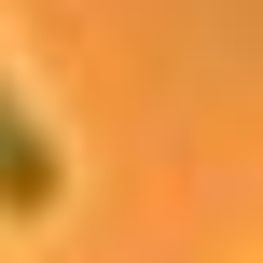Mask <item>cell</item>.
<instances>
[{
  "instance_id": "cell-1",
  "label": "cell",
  "mask_w": 263,
  "mask_h": 263,
  "mask_svg": "<svg viewBox=\"0 0 263 263\" xmlns=\"http://www.w3.org/2000/svg\"><path fill=\"white\" fill-rule=\"evenodd\" d=\"M69 194V153H55V125L28 111V83L0 69V222H42Z\"/></svg>"
}]
</instances>
